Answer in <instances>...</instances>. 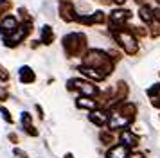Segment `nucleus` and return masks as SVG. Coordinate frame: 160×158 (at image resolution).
Listing matches in <instances>:
<instances>
[{"mask_svg":"<svg viewBox=\"0 0 160 158\" xmlns=\"http://www.w3.org/2000/svg\"><path fill=\"white\" fill-rule=\"evenodd\" d=\"M121 140H122L124 146H128V147H135L138 144V138L131 133L130 129H124L122 133H121Z\"/></svg>","mask_w":160,"mask_h":158,"instance_id":"obj_1","label":"nucleus"},{"mask_svg":"<svg viewBox=\"0 0 160 158\" xmlns=\"http://www.w3.org/2000/svg\"><path fill=\"white\" fill-rule=\"evenodd\" d=\"M20 79H22V83H32L34 81V74L29 67H23L20 70Z\"/></svg>","mask_w":160,"mask_h":158,"instance_id":"obj_2","label":"nucleus"},{"mask_svg":"<svg viewBox=\"0 0 160 158\" xmlns=\"http://www.w3.org/2000/svg\"><path fill=\"white\" fill-rule=\"evenodd\" d=\"M88 119L94 122V124H97V126H102L104 122L108 121V115H102V113H99V111H94V113H90Z\"/></svg>","mask_w":160,"mask_h":158,"instance_id":"obj_3","label":"nucleus"},{"mask_svg":"<svg viewBox=\"0 0 160 158\" xmlns=\"http://www.w3.org/2000/svg\"><path fill=\"white\" fill-rule=\"evenodd\" d=\"M108 158H128V156H126V149H124V146H119V147L110 149Z\"/></svg>","mask_w":160,"mask_h":158,"instance_id":"obj_4","label":"nucleus"},{"mask_svg":"<svg viewBox=\"0 0 160 158\" xmlns=\"http://www.w3.org/2000/svg\"><path fill=\"white\" fill-rule=\"evenodd\" d=\"M131 16L130 11H113L112 13V20L113 22H124V20H128Z\"/></svg>","mask_w":160,"mask_h":158,"instance_id":"obj_5","label":"nucleus"},{"mask_svg":"<svg viewBox=\"0 0 160 158\" xmlns=\"http://www.w3.org/2000/svg\"><path fill=\"white\" fill-rule=\"evenodd\" d=\"M78 106L79 108H90V110H92V108H95V102L90 101V99L87 101V97H81V99H78Z\"/></svg>","mask_w":160,"mask_h":158,"instance_id":"obj_6","label":"nucleus"},{"mask_svg":"<svg viewBox=\"0 0 160 158\" xmlns=\"http://www.w3.org/2000/svg\"><path fill=\"white\" fill-rule=\"evenodd\" d=\"M42 34H43V43H51V40H52V31H51V27H49V25H45V27H43Z\"/></svg>","mask_w":160,"mask_h":158,"instance_id":"obj_7","label":"nucleus"},{"mask_svg":"<svg viewBox=\"0 0 160 158\" xmlns=\"http://www.w3.org/2000/svg\"><path fill=\"white\" fill-rule=\"evenodd\" d=\"M151 11H149V9H148V7H142V9H140V16H142V20L144 22H151Z\"/></svg>","mask_w":160,"mask_h":158,"instance_id":"obj_8","label":"nucleus"},{"mask_svg":"<svg viewBox=\"0 0 160 158\" xmlns=\"http://www.w3.org/2000/svg\"><path fill=\"white\" fill-rule=\"evenodd\" d=\"M101 140H104L102 144H112V140H113V138H112V135H110V133H101Z\"/></svg>","mask_w":160,"mask_h":158,"instance_id":"obj_9","label":"nucleus"},{"mask_svg":"<svg viewBox=\"0 0 160 158\" xmlns=\"http://www.w3.org/2000/svg\"><path fill=\"white\" fill-rule=\"evenodd\" d=\"M0 111H2V115H4V119L8 122H13V119H11V115H9V111L6 110V108H0Z\"/></svg>","mask_w":160,"mask_h":158,"instance_id":"obj_10","label":"nucleus"},{"mask_svg":"<svg viewBox=\"0 0 160 158\" xmlns=\"http://www.w3.org/2000/svg\"><path fill=\"white\" fill-rule=\"evenodd\" d=\"M15 155L18 158H27V155H25V153H22V151H18V149H15Z\"/></svg>","mask_w":160,"mask_h":158,"instance_id":"obj_11","label":"nucleus"},{"mask_svg":"<svg viewBox=\"0 0 160 158\" xmlns=\"http://www.w3.org/2000/svg\"><path fill=\"white\" fill-rule=\"evenodd\" d=\"M128 158H144V155H142V153H135V155H131V156H128Z\"/></svg>","mask_w":160,"mask_h":158,"instance_id":"obj_12","label":"nucleus"},{"mask_svg":"<svg viewBox=\"0 0 160 158\" xmlns=\"http://www.w3.org/2000/svg\"><path fill=\"white\" fill-rule=\"evenodd\" d=\"M4 99H6V92H4V90L0 88V101H4Z\"/></svg>","mask_w":160,"mask_h":158,"instance_id":"obj_13","label":"nucleus"},{"mask_svg":"<svg viewBox=\"0 0 160 158\" xmlns=\"http://www.w3.org/2000/svg\"><path fill=\"white\" fill-rule=\"evenodd\" d=\"M115 2H117V4H122L124 0H115Z\"/></svg>","mask_w":160,"mask_h":158,"instance_id":"obj_14","label":"nucleus"},{"mask_svg":"<svg viewBox=\"0 0 160 158\" xmlns=\"http://www.w3.org/2000/svg\"><path fill=\"white\" fill-rule=\"evenodd\" d=\"M158 2H160V0H158Z\"/></svg>","mask_w":160,"mask_h":158,"instance_id":"obj_15","label":"nucleus"}]
</instances>
